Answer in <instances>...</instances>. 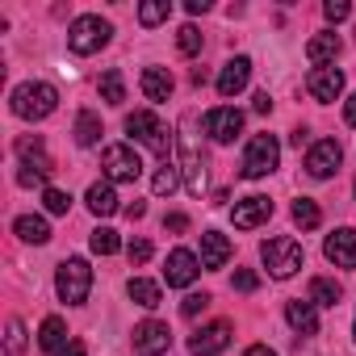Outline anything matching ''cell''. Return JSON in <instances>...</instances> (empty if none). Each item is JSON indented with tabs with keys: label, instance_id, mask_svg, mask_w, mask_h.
I'll list each match as a JSON object with an SVG mask.
<instances>
[{
	"label": "cell",
	"instance_id": "obj_1",
	"mask_svg": "<svg viewBox=\"0 0 356 356\" xmlns=\"http://www.w3.org/2000/svg\"><path fill=\"white\" fill-rule=\"evenodd\" d=\"M9 109L22 118V122H42L59 109V88L55 84H42V80H26L13 88L9 97Z\"/></svg>",
	"mask_w": 356,
	"mask_h": 356
},
{
	"label": "cell",
	"instance_id": "obj_2",
	"mask_svg": "<svg viewBox=\"0 0 356 356\" xmlns=\"http://www.w3.org/2000/svg\"><path fill=\"white\" fill-rule=\"evenodd\" d=\"M109 38H113V26L97 13H84L67 26V51L72 55H97L101 47H109Z\"/></svg>",
	"mask_w": 356,
	"mask_h": 356
},
{
	"label": "cell",
	"instance_id": "obj_3",
	"mask_svg": "<svg viewBox=\"0 0 356 356\" xmlns=\"http://www.w3.org/2000/svg\"><path fill=\"white\" fill-rule=\"evenodd\" d=\"M260 260L268 264V273L277 277V281H289L302 264H306V256H302V243L298 239H289V235H277V239H264L260 243Z\"/></svg>",
	"mask_w": 356,
	"mask_h": 356
},
{
	"label": "cell",
	"instance_id": "obj_4",
	"mask_svg": "<svg viewBox=\"0 0 356 356\" xmlns=\"http://www.w3.org/2000/svg\"><path fill=\"white\" fill-rule=\"evenodd\" d=\"M55 289H59V298L67 306H84L88 293H92V268H88V260H80V256L63 260L59 273H55Z\"/></svg>",
	"mask_w": 356,
	"mask_h": 356
},
{
	"label": "cell",
	"instance_id": "obj_5",
	"mask_svg": "<svg viewBox=\"0 0 356 356\" xmlns=\"http://www.w3.org/2000/svg\"><path fill=\"white\" fill-rule=\"evenodd\" d=\"M101 168H105V181L109 185H134L143 176V159L130 143H109L101 151Z\"/></svg>",
	"mask_w": 356,
	"mask_h": 356
},
{
	"label": "cell",
	"instance_id": "obj_6",
	"mask_svg": "<svg viewBox=\"0 0 356 356\" xmlns=\"http://www.w3.org/2000/svg\"><path fill=\"white\" fill-rule=\"evenodd\" d=\"M126 130H130L134 143H143V147H151L159 159H168V151H172V134H168V126H163L151 109H134V113L126 118Z\"/></svg>",
	"mask_w": 356,
	"mask_h": 356
},
{
	"label": "cell",
	"instance_id": "obj_7",
	"mask_svg": "<svg viewBox=\"0 0 356 356\" xmlns=\"http://www.w3.org/2000/svg\"><path fill=\"white\" fill-rule=\"evenodd\" d=\"M277 163H281V143L273 134H256L243 151V176L248 181H260V176L277 172Z\"/></svg>",
	"mask_w": 356,
	"mask_h": 356
},
{
	"label": "cell",
	"instance_id": "obj_8",
	"mask_svg": "<svg viewBox=\"0 0 356 356\" xmlns=\"http://www.w3.org/2000/svg\"><path fill=\"white\" fill-rule=\"evenodd\" d=\"M176 151H181V176H185V189H189L193 197H202V193H206V163H202L193 138L181 134V138H176Z\"/></svg>",
	"mask_w": 356,
	"mask_h": 356
},
{
	"label": "cell",
	"instance_id": "obj_9",
	"mask_svg": "<svg viewBox=\"0 0 356 356\" xmlns=\"http://www.w3.org/2000/svg\"><path fill=\"white\" fill-rule=\"evenodd\" d=\"M197 273H202V260H197L189 248H176V252L168 256V264H163V281H168V289H185V285H193Z\"/></svg>",
	"mask_w": 356,
	"mask_h": 356
},
{
	"label": "cell",
	"instance_id": "obj_10",
	"mask_svg": "<svg viewBox=\"0 0 356 356\" xmlns=\"http://www.w3.org/2000/svg\"><path fill=\"white\" fill-rule=\"evenodd\" d=\"M339 163H343V151H339L335 138H323V143H314V147L306 151V172L314 176V181H327V176H335Z\"/></svg>",
	"mask_w": 356,
	"mask_h": 356
},
{
	"label": "cell",
	"instance_id": "obj_11",
	"mask_svg": "<svg viewBox=\"0 0 356 356\" xmlns=\"http://www.w3.org/2000/svg\"><path fill=\"white\" fill-rule=\"evenodd\" d=\"M306 92H310L318 105H335L339 92H343V72H339V67H310Z\"/></svg>",
	"mask_w": 356,
	"mask_h": 356
},
{
	"label": "cell",
	"instance_id": "obj_12",
	"mask_svg": "<svg viewBox=\"0 0 356 356\" xmlns=\"http://www.w3.org/2000/svg\"><path fill=\"white\" fill-rule=\"evenodd\" d=\"M134 348H138L143 356H163V352L172 348V331H168V323H159V318L138 323V327H134Z\"/></svg>",
	"mask_w": 356,
	"mask_h": 356
},
{
	"label": "cell",
	"instance_id": "obj_13",
	"mask_svg": "<svg viewBox=\"0 0 356 356\" xmlns=\"http://www.w3.org/2000/svg\"><path fill=\"white\" fill-rule=\"evenodd\" d=\"M239 130H243V113H239L235 105H218V109L206 113V134H210L214 143H231Z\"/></svg>",
	"mask_w": 356,
	"mask_h": 356
},
{
	"label": "cell",
	"instance_id": "obj_14",
	"mask_svg": "<svg viewBox=\"0 0 356 356\" xmlns=\"http://www.w3.org/2000/svg\"><path fill=\"white\" fill-rule=\"evenodd\" d=\"M231 218H235V227H239V231H256V227H264V222L273 218V202H268V197H260V193H252V197L235 202Z\"/></svg>",
	"mask_w": 356,
	"mask_h": 356
},
{
	"label": "cell",
	"instance_id": "obj_15",
	"mask_svg": "<svg viewBox=\"0 0 356 356\" xmlns=\"http://www.w3.org/2000/svg\"><path fill=\"white\" fill-rule=\"evenodd\" d=\"M189 348H193V356H218V352H227L231 348V323H210V327H202L193 339H189Z\"/></svg>",
	"mask_w": 356,
	"mask_h": 356
},
{
	"label": "cell",
	"instance_id": "obj_16",
	"mask_svg": "<svg viewBox=\"0 0 356 356\" xmlns=\"http://www.w3.org/2000/svg\"><path fill=\"white\" fill-rule=\"evenodd\" d=\"M248 80H252V59L248 55H235L222 72H218V97H239L243 88H248Z\"/></svg>",
	"mask_w": 356,
	"mask_h": 356
},
{
	"label": "cell",
	"instance_id": "obj_17",
	"mask_svg": "<svg viewBox=\"0 0 356 356\" xmlns=\"http://www.w3.org/2000/svg\"><path fill=\"white\" fill-rule=\"evenodd\" d=\"M17 155H22V168H30V172H38V176H51V172H55V159L47 155L42 134H22V138H17Z\"/></svg>",
	"mask_w": 356,
	"mask_h": 356
},
{
	"label": "cell",
	"instance_id": "obj_18",
	"mask_svg": "<svg viewBox=\"0 0 356 356\" xmlns=\"http://www.w3.org/2000/svg\"><path fill=\"white\" fill-rule=\"evenodd\" d=\"M323 252H327V260L335 268H356V231L352 227H339L335 235H327Z\"/></svg>",
	"mask_w": 356,
	"mask_h": 356
},
{
	"label": "cell",
	"instance_id": "obj_19",
	"mask_svg": "<svg viewBox=\"0 0 356 356\" xmlns=\"http://www.w3.org/2000/svg\"><path fill=\"white\" fill-rule=\"evenodd\" d=\"M285 323H289L298 335H314V331H318V306H314L310 298H306V302L293 298V302H285Z\"/></svg>",
	"mask_w": 356,
	"mask_h": 356
},
{
	"label": "cell",
	"instance_id": "obj_20",
	"mask_svg": "<svg viewBox=\"0 0 356 356\" xmlns=\"http://www.w3.org/2000/svg\"><path fill=\"white\" fill-rule=\"evenodd\" d=\"M138 84H143V97H147V101H155V105H159V101H168V97H172V88H176L168 67H143V80H138Z\"/></svg>",
	"mask_w": 356,
	"mask_h": 356
},
{
	"label": "cell",
	"instance_id": "obj_21",
	"mask_svg": "<svg viewBox=\"0 0 356 356\" xmlns=\"http://www.w3.org/2000/svg\"><path fill=\"white\" fill-rule=\"evenodd\" d=\"M227 260H231V239L218 231H206L202 235V268H227Z\"/></svg>",
	"mask_w": 356,
	"mask_h": 356
},
{
	"label": "cell",
	"instance_id": "obj_22",
	"mask_svg": "<svg viewBox=\"0 0 356 356\" xmlns=\"http://www.w3.org/2000/svg\"><path fill=\"white\" fill-rule=\"evenodd\" d=\"M67 343H72V339H67V323H63L59 314L42 318V327H38V348H42V352H55V356H59V352H63Z\"/></svg>",
	"mask_w": 356,
	"mask_h": 356
},
{
	"label": "cell",
	"instance_id": "obj_23",
	"mask_svg": "<svg viewBox=\"0 0 356 356\" xmlns=\"http://www.w3.org/2000/svg\"><path fill=\"white\" fill-rule=\"evenodd\" d=\"M335 55H339V38H335L331 30H327V34H314V38L306 42V59H310L314 67H331Z\"/></svg>",
	"mask_w": 356,
	"mask_h": 356
},
{
	"label": "cell",
	"instance_id": "obj_24",
	"mask_svg": "<svg viewBox=\"0 0 356 356\" xmlns=\"http://www.w3.org/2000/svg\"><path fill=\"white\" fill-rule=\"evenodd\" d=\"M88 210L97 214V218H109V214H118V193H113V185L109 181H97L92 189H88Z\"/></svg>",
	"mask_w": 356,
	"mask_h": 356
},
{
	"label": "cell",
	"instance_id": "obj_25",
	"mask_svg": "<svg viewBox=\"0 0 356 356\" xmlns=\"http://www.w3.org/2000/svg\"><path fill=\"white\" fill-rule=\"evenodd\" d=\"M13 231H17L22 243H47V239H51V227H47V218H38V214H22V218L13 222Z\"/></svg>",
	"mask_w": 356,
	"mask_h": 356
},
{
	"label": "cell",
	"instance_id": "obj_26",
	"mask_svg": "<svg viewBox=\"0 0 356 356\" xmlns=\"http://www.w3.org/2000/svg\"><path fill=\"white\" fill-rule=\"evenodd\" d=\"M126 293H130V302H134V306H143V310H155V306H159V285H155V281H147V277H130Z\"/></svg>",
	"mask_w": 356,
	"mask_h": 356
},
{
	"label": "cell",
	"instance_id": "obj_27",
	"mask_svg": "<svg viewBox=\"0 0 356 356\" xmlns=\"http://www.w3.org/2000/svg\"><path fill=\"white\" fill-rule=\"evenodd\" d=\"M314 306H335L339 298H343V285L335 281V277H314L310 281V293H306Z\"/></svg>",
	"mask_w": 356,
	"mask_h": 356
},
{
	"label": "cell",
	"instance_id": "obj_28",
	"mask_svg": "<svg viewBox=\"0 0 356 356\" xmlns=\"http://www.w3.org/2000/svg\"><path fill=\"white\" fill-rule=\"evenodd\" d=\"M76 143L80 147H97L101 143V118L92 109H80L76 113Z\"/></svg>",
	"mask_w": 356,
	"mask_h": 356
},
{
	"label": "cell",
	"instance_id": "obj_29",
	"mask_svg": "<svg viewBox=\"0 0 356 356\" xmlns=\"http://www.w3.org/2000/svg\"><path fill=\"white\" fill-rule=\"evenodd\" d=\"M101 101H105V105H122V101H126V80H122L118 67H109V72L101 76Z\"/></svg>",
	"mask_w": 356,
	"mask_h": 356
},
{
	"label": "cell",
	"instance_id": "obj_30",
	"mask_svg": "<svg viewBox=\"0 0 356 356\" xmlns=\"http://www.w3.org/2000/svg\"><path fill=\"white\" fill-rule=\"evenodd\" d=\"M293 222H298L302 231H314V227L323 222V210H318V202H310V197H298V202H293Z\"/></svg>",
	"mask_w": 356,
	"mask_h": 356
},
{
	"label": "cell",
	"instance_id": "obj_31",
	"mask_svg": "<svg viewBox=\"0 0 356 356\" xmlns=\"http://www.w3.org/2000/svg\"><path fill=\"white\" fill-rule=\"evenodd\" d=\"M176 185H181V176H176V163H172V159H163V163H159V172H155V181H151V193H155V197H168Z\"/></svg>",
	"mask_w": 356,
	"mask_h": 356
},
{
	"label": "cell",
	"instance_id": "obj_32",
	"mask_svg": "<svg viewBox=\"0 0 356 356\" xmlns=\"http://www.w3.org/2000/svg\"><path fill=\"white\" fill-rule=\"evenodd\" d=\"M168 13H172V5H168V0H147V5H138V26L155 30L159 22H168Z\"/></svg>",
	"mask_w": 356,
	"mask_h": 356
},
{
	"label": "cell",
	"instance_id": "obj_33",
	"mask_svg": "<svg viewBox=\"0 0 356 356\" xmlns=\"http://www.w3.org/2000/svg\"><path fill=\"white\" fill-rule=\"evenodd\" d=\"M88 248H92L97 256H118L122 239H118V231H109V227H97V231H92V239H88Z\"/></svg>",
	"mask_w": 356,
	"mask_h": 356
},
{
	"label": "cell",
	"instance_id": "obj_34",
	"mask_svg": "<svg viewBox=\"0 0 356 356\" xmlns=\"http://www.w3.org/2000/svg\"><path fill=\"white\" fill-rule=\"evenodd\" d=\"M26 352V323L13 318L9 323V335H5V356H22Z\"/></svg>",
	"mask_w": 356,
	"mask_h": 356
},
{
	"label": "cell",
	"instance_id": "obj_35",
	"mask_svg": "<svg viewBox=\"0 0 356 356\" xmlns=\"http://www.w3.org/2000/svg\"><path fill=\"white\" fill-rule=\"evenodd\" d=\"M202 30L197 26H181V34H176V47H181V55H197L202 51Z\"/></svg>",
	"mask_w": 356,
	"mask_h": 356
},
{
	"label": "cell",
	"instance_id": "obj_36",
	"mask_svg": "<svg viewBox=\"0 0 356 356\" xmlns=\"http://www.w3.org/2000/svg\"><path fill=\"white\" fill-rule=\"evenodd\" d=\"M42 206H47V214H67L72 210V197L63 189H47L42 193Z\"/></svg>",
	"mask_w": 356,
	"mask_h": 356
},
{
	"label": "cell",
	"instance_id": "obj_37",
	"mask_svg": "<svg viewBox=\"0 0 356 356\" xmlns=\"http://www.w3.org/2000/svg\"><path fill=\"white\" fill-rule=\"evenodd\" d=\"M206 306H210V293H189V298L181 302V314H185V318H197Z\"/></svg>",
	"mask_w": 356,
	"mask_h": 356
},
{
	"label": "cell",
	"instance_id": "obj_38",
	"mask_svg": "<svg viewBox=\"0 0 356 356\" xmlns=\"http://www.w3.org/2000/svg\"><path fill=\"white\" fill-rule=\"evenodd\" d=\"M126 256H130V264H147L151 260V239H130Z\"/></svg>",
	"mask_w": 356,
	"mask_h": 356
},
{
	"label": "cell",
	"instance_id": "obj_39",
	"mask_svg": "<svg viewBox=\"0 0 356 356\" xmlns=\"http://www.w3.org/2000/svg\"><path fill=\"white\" fill-rule=\"evenodd\" d=\"M235 289H239V293H256V289H260V277H256L252 268H239V273H235Z\"/></svg>",
	"mask_w": 356,
	"mask_h": 356
},
{
	"label": "cell",
	"instance_id": "obj_40",
	"mask_svg": "<svg viewBox=\"0 0 356 356\" xmlns=\"http://www.w3.org/2000/svg\"><path fill=\"white\" fill-rule=\"evenodd\" d=\"M348 13H352L348 0H327V5H323V17H327V22H343Z\"/></svg>",
	"mask_w": 356,
	"mask_h": 356
},
{
	"label": "cell",
	"instance_id": "obj_41",
	"mask_svg": "<svg viewBox=\"0 0 356 356\" xmlns=\"http://www.w3.org/2000/svg\"><path fill=\"white\" fill-rule=\"evenodd\" d=\"M163 231H176V235H181V231H189V218H185V214H168V218H163Z\"/></svg>",
	"mask_w": 356,
	"mask_h": 356
},
{
	"label": "cell",
	"instance_id": "obj_42",
	"mask_svg": "<svg viewBox=\"0 0 356 356\" xmlns=\"http://www.w3.org/2000/svg\"><path fill=\"white\" fill-rule=\"evenodd\" d=\"M343 122H348V126L356 130V92H352V97L343 101Z\"/></svg>",
	"mask_w": 356,
	"mask_h": 356
},
{
	"label": "cell",
	"instance_id": "obj_43",
	"mask_svg": "<svg viewBox=\"0 0 356 356\" xmlns=\"http://www.w3.org/2000/svg\"><path fill=\"white\" fill-rule=\"evenodd\" d=\"M252 109H256V113H268V109H273L268 92H256V97H252Z\"/></svg>",
	"mask_w": 356,
	"mask_h": 356
},
{
	"label": "cell",
	"instance_id": "obj_44",
	"mask_svg": "<svg viewBox=\"0 0 356 356\" xmlns=\"http://www.w3.org/2000/svg\"><path fill=\"white\" fill-rule=\"evenodd\" d=\"M243 356H277V352H273V348H268V343H252V348H248V352H243Z\"/></svg>",
	"mask_w": 356,
	"mask_h": 356
},
{
	"label": "cell",
	"instance_id": "obj_45",
	"mask_svg": "<svg viewBox=\"0 0 356 356\" xmlns=\"http://www.w3.org/2000/svg\"><path fill=\"white\" fill-rule=\"evenodd\" d=\"M59 356H84V343H80V339H72V343H67Z\"/></svg>",
	"mask_w": 356,
	"mask_h": 356
},
{
	"label": "cell",
	"instance_id": "obj_46",
	"mask_svg": "<svg viewBox=\"0 0 356 356\" xmlns=\"http://www.w3.org/2000/svg\"><path fill=\"white\" fill-rule=\"evenodd\" d=\"M185 9H189V13L197 17V13H206V9H210V0H189V5H185Z\"/></svg>",
	"mask_w": 356,
	"mask_h": 356
},
{
	"label": "cell",
	"instance_id": "obj_47",
	"mask_svg": "<svg viewBox=\"0 0 356 356\" xmlns=\"http://www.w3.org/2000/svg\"><path fill=\"white\" fill-rule=\"evenodd\" d=\"M126 214H130V218H143V214H147V206H143V202H130V206H126Z\"/></svg>",
	"mask_w": 356,
	"mask_h": 356
},
{
	"label": "cell",
	"instance_id": "obj_48",
	"mask_svg": "<svg viewBox=\"0 0 356 356\" xmlns=\"http://www.w3.org/2000/svg\"><path fill=\"white\" fill-rule=\"evenodd\" d=\"M306 138H310V130H306V126H298V130H293V147H302Z\"/></svg>",
	"mask_w": 356,
	"mask_h": 356
},
{
	"label": "cell",
	"instance_id": "obj_49",
	"mask_svg": "<svg viewBox=\"0 0 356 356\" xmlns=\"http://www.w3.org/2000/svg\"><path fill=\"white\" fill-rule=\"evenodd\" d=\"M352 339H356V327H352Z\"/></svg>",
	"mask_w": 356,
	"mask_h": 356
}]
</instances>
